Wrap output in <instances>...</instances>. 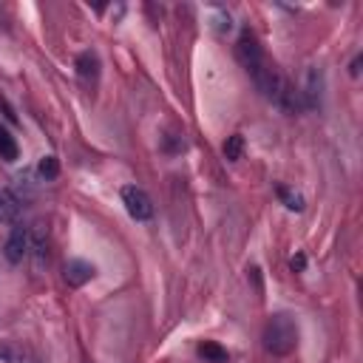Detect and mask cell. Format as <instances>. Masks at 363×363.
Returning <instances> with one entry per match:
<instances>
[{
    "instance_id": "6da1fadb",
    "label": "cell",
    "mask_w": 363,
    "mask_h": 363,
    "mask_svg": "<svg viewBox=\"0 0 363 363\" xmlns=\"http://www.w3.org/2000/svg\"><path fill=\"white\" fill-rule=\"evenodd\" d=\"M298 346V323L292 315L286 312H275L269 315L267 326H264V349L275 357H286L292 354Z\"/></svg>"
},
{
    "instance_id": "7a4b0ae2",
    "label": "cell",
    "mask_w": 363,
    "mask_h": 363,
    "mask_svg": "<svg viewBox=\"0 0 363 363\" xmlns=\"http://www.w3.org/2000/svg\"><path fill=\"white\" fill-rule=\"evenodd\" d=\"M122 204H125L128 216L136 218V221H147V218L153 216V201H150V196H147L142 187H136V184H125V187H122Z\"/></svg>"
},
{
    "instance_id": "3957f363",
    "label": "cell",
    "mask_w": 363,
    "mask_h": 363,
    "mask_svg": "<svg viewBox=\"0 0 363 363\" xmlns=\"http://www.w3.org/2000/svg\"><path fill=\"white\" fill-rule=\"evenodd\" d=\"M28 247H31V227L14 224V230H11L9 238H6L3 255H6L9 264H23V258L28 255Z\"/></svg>"
},
{
    "instance_id": "277c9868",
    "label": "cell",
    "mask_w": 363,
    "mask_h": 363,
    "mask_svg": "<svg viewBox=\"0 0 363 363\" xmlns=\"http://www.w3.org/2000/svg\"><path fill=\"white\" fill-rule=\"evenodd\" d=\"M94 275H96V267L91 261H85V258H71L62 267V278H65L68 286H85Z\"/></svg>"
},
{
    "instance_id": "5b68a950",
    "label": "cell",
    "mask_w": 363,
    "mask_h": 363,
    "mask_svg": "<svg viewBox=\"0 0 363 363\" xmlns=\"http://www.w3.org/2000/svg\"><path fill=\"white\" fill-rule=\"evenodd\" d=\"M74 65H77L79 82H82L85 88H94L96 79H99V57H96V51H82Z\"/></svg>"
},
{
    "instance_id": "8992f818",
    "label": "cell",
    "mask_w": 363,
    "mask_h": 363,
    "mask_svg": "<svg viewBox=\"0 0 363 363\" xmlns=\"http://www.w3.org/2000/svg\"><path fill=\"white\" fill-rule=\"evenodd\" d=\"M320 96H323V74L318 68L306 71V88H303V108H320Z\"/></svg>"
},
{
    "instance_id": "52a82bcc",
    "label": "cell",
    "mask_w": 363,
    "mask_h": 363,
    "mask_svg": "<svg viewBox=\"0 0 363 363\" xmlns=\"http://www.w3.org/2000/svg\"><path fill=\"white\" fill-rule=\"evenodd\" d=\"M45 227L43 224H34L31 227V247H28V255H34V267L43 269L45 264Z\"/></svg>"
},
{
    "instance_id": "ba28073f",
    "label": "cell",
    "mask_w": 363,
    "mask_h": 363,
    "mask_svg": "<svg viewBox=\"0 0 363 363\" xmlns=\"http://www.w3.org/2000/svg\"><path fill=\"white\" fill-rule=\"evenodd\" d=\"M199 357H204L207 363H230L227 349H224L221 343H216V340H204V343H199Z\"/></svg>"
},
{
    "instance_id": "9c48e42d",
    "label": "cell",
    "mask_w": 363,
    "mask_h": 363,
    "mask_svg": "<svg viewBox=\"0 0 363 363\" xmlns=\"http://www.w3.org/2000/svg\"><path fill=\"white\" fill-rule=\"evenodd\" d=\"M20 216V201L11 190L0 187V221H14Z\"/></svg>"
},
{
    "instance_id": "30bf717a",
    "label": "cell",
    "mask_w": 363,
    "mask_h": 363,
    "mask_svg": "<svg viewBox=\"0 0 363 363\" xmlns=\"http://www.w3.org/2000/svg\"><path fill=\"white\" fill-rule=\"evenodd\" d=\"M17 156H20V147H17L14 136L6 128H0V159L3 162H17Z\"/></svg>"
},
{
    "instance_id": "8fae6325",
    "label": "cell",
    "mask_w": 363,
    "mask_h": 363,
    "mask_svg": "<svg viewBox=\"0 0 363 363\" xmlns=\"http://www.w3.org/2000/svg\"><path fill=\"white\" fill-rule=\"evenodd\" d=\"M244 153V136L241 133H233L227 142H224V159L227 162H238Z\"/></svg>"
},
{
    "instance_id": "7c38bea8",
    "label": "cell",
    "mask_w": 363,
    "mask_h": 363,
    "mask_svg": "<svg viewBox=\"0 0 363 363\" xmlns=\"http://www.w3.org/2000/svg\"><path fill=\"white\" fill-rule=\"evenodd\" d=\"M37 170H40V176H43L45 182L57 179V176H60V162H57V156H43L40 164H37Z\"/></svg>"
},
{
    "instance_id": "4fadbf2b",
    "label": "cell",
    "mask_w": 363,
    "mask_h": 363,
    "mask_svg": "<svg viewBox=\"0 0 363 363\" xmlns=\"http://www.w3.org/2000/svg\"><path fill=\"white\" fill-rule=\"evenodd\" d=\"M278 199H281L289 210H295V213H301V210H303V199H301L298 193H292L289 187H278Z\"/></svg>"
},
{
    "instance_id": "5bb4252c",
    "label": "cell",
    "mask_w": 363,
    "mask_h": 363,
    "mask_svg": "<svg viewBox=\"0 0 363 363\" xmlns=\"http://www.w3.org/2000/svg\"><path fill=\"white\" fill-rule=\"evenodd\" d=\"M303 267H306V255H303V252H298V255L292 258V269H298V272H301Z\"/></svg>"
},
{
    "instance_id": "9a60e30c",
    "label": "cell",
    "mask_w": 363,
    "mask_h": 363,
    "mask_svg": "<svg viewBox=\"0 0 363 363\" xmlns=\"http://www.w3.org/2000/svg\"><path fill=\"white\" fill-rule=\"evenodd\" d=\"M349 74H352V77H357V74H360V57H354V60H352V65H349Z\"/></svg>"
}]
</instances>
